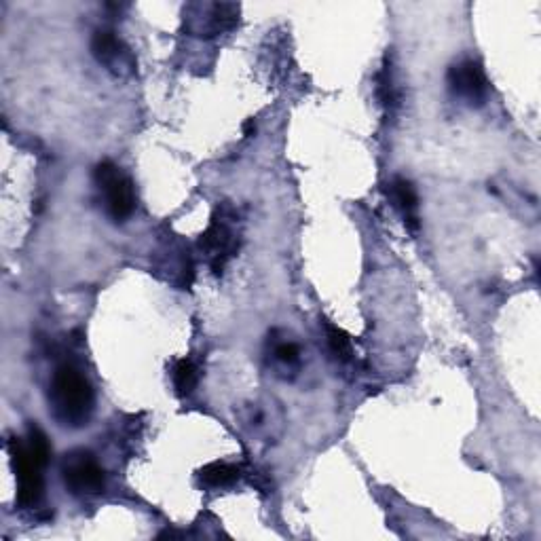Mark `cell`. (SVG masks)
<instances>
[{"label":"cell","mask_w":541,"mask_h":541,"mask_svg":"<svg viewBox=\"0 0 541 541\" xmlns=\"http://www.w3.org/2000/svg\"><path fill=\"white\" fill-rule=\"evenodd\" d=\"M93 387L79 368L60 366L49 385L51 415L64 427H83L93 415Z\"/></svg>","instance_id":"1"},{"label":"cell","mask_w":541,"mask_h":541,"mask_svg":"<svg viewBox=\"0 0 541 541\" xmlns=\"http://www.w3.org/2000/svg\"><path fill=\"white\" fill-rule=\"evenodd\" d=\"M93 180L104 197V210L115 222H125L136 210V191L127 174L113 161H102L93 170Z\"/></svg>","instance_id":"2"},{"label":"cell","mask_w":541,"mask_h":541,"mask_svg":"<svg viewBox=\"0 0 541 541\" xmlns=\"http://www.w3.org/2000/svg\"><path fill=\"white\" fill-rule=\"evenodd\" d=\"M9 455L17 478V503L22 508H32L43 497V470L47 465L30 451L24 438H13L9 442Z\"/></svg>","instance_id":"3"},{"label":"cell","mask_w":541,"mask_h":541,"mask_svg":"<svg viewBox=\"0 0 541 541\" xmlns=\"http://www.w3.org/2000/svg\"><path fill=\"white\" fill-rule=\"evenodd\" d=\"M239 11L233 3H195L184 9V28L193 36L212 39L239 24Z\"/></svg>","instance_id":"4"},{"label":"cell","mask_w":541,"mask_h":541,"mask_svg":"<svg viewBox=\"0 0 541 541\" xmlns=\"http://www.w3.org/2000/svg\"><path fill=\"white\" fill-rule=\"evenodd\" d=\"M62 480L72 495H100L106 487L102 465L89 451H70L62 459Z\"/></svg>","instance_id":"5"},{"label":"cell","mask_w":541,"mask_h":541,"mask_svg":"<svg viewBox=\"0 0 541 541\" xmlns=\"http://www.w3.org/2000/svg\"><path fill=\"white\" fill-rule=\"evenodd\" d=\"M199 248L208 258L212 271L218 275L229 263V258L237 252V237L231 229V222L225 212L218 210V216L212 218L208 231L199 239Z\"/></svg>","instance_id":"6"},{"label":"cell","mask_w":541,"mask_h":541,"mask_svg":"<svg viewBox=\"0 0 541 541\" xmlns=\"http://www.w3.org/2000/svg\"><path fill=\"white\" fill-rule=\"evenodd\" d=\"M449 89L453 91V96L461 98L468 104H482L487 100L489 93V81L487 74H484V68L476 60H461L449 68Z\"/></svg>","instance_id":"7"},{"label":"cell","mask_w":541,"mask_h":541,"mask_svg":"<svg viewBox=\"0 0 541 541\" xmlns=\"http://www.w3.org/2000/svg\"><path fill=\"white\" fill-rule=\"evenodd\" d=\"M91 53L100 64H104L113 72H125L134 68V58L129 49L123 45L121 39H117L115 32L110 30H98L91 39Z\"/></svg>","instance_id":"8"},{"label":"cell","mask_w":541,"mask_h":541,"mask_svg":"<svg viewBox=\"0 0 541 541\" xmlns=\"http://www.w3.org/2000/svg\"><path fill=\"white\" fill-rule=\"evenodd\" d=\"M387 186H389L387 197L391 203H394V208L400 212L404 225L410 231H417L419 229V216H417L419 197H417L413 182L406 178H394Z\"/></svg>","instance_id":"9"},{"label":"cell","mask_w":541,"mask_h":541,"mask_svg":"<svg viewBox=\"0 0 541 541\" xmlns=\"http://www.w3.org/2000/svg\"><path fill=\"white\" fill-rule=\"evenodd\" d=\"M239 474L241 472L237 465L225 463V461H214L199 470V482L208 489H225V487H231L233 482H237Z\"/></svg>","instance_id":"10"},{"label":"cell","mask_w":541,"mask_h":541,"mask_svg":"<svg viewBox=\"0 0 541 541\" xmlns=\"http://www.w3.org/2000/svg\"><path fill=\"white\" fill-rule=\"evenodd\" d=\"M172 381H174V389L178 396H191L197 383H199V370L195 366L193 360L182 358L174 364L172 368Z\"/></svg>","instance_id":"11"},{"label":"cell","mask_w":541,"mask_h":541,"mask_svg":"<svg viewBox=\"0 0 541 541\" xmlns=\"http://www.w3.org/2000/svg\"><path fill=\"white\" fill-rule=\"evenodd\" d=\"M324 328H326V339H328V347L334 360H339L343 364L349 362L353 358V347H351V339L347 337V332L330 322H324Z\"/></svg>","instance_id":"12"},{"label":"cell","mask_w":541,"mask_h":541,"mask_svg":"<svg viewBox=\"0 0 541 541\" xmlns=\"http://www.w3.org/2000/svg\"><path fill=\"white\" fill-rule=\"evenodd\" d=\"M377 96L385 108H394L398 104V91L394 85V72L391 66L385 64L383 70L377 74Z\"/></svg>","instance_id":"13"},{"label":"cell","mask_w":541,"mask_h":541,"mask_svg":"<svg viewBox=\"0 0 541 541\" xmlns=\"http://www.w3.org/2000/svg\"><path fill=\"white\" fill-rule=\"evenodd\" d=\"M273 356L277 362H282L286 366H294V364H298V360H301V351H298V347L294 343L282 341L273 347Z\"/></svg>","instance_id":"14"},{"label":"cell","mask_w":541,"mask_h":541,"mask_svg":"<svg viewBox=\"0 0 541 541\" xmlns=\"http://www.w3.org/2000/svg\"><path fill=\"white\" fill-rule=\"evenodd\" d=\"M254 132H256V125H254V121L250 119V121L244 125V134L250 138V136H254Z\"/></svg>","instance_id":"15"}]
</instances>
